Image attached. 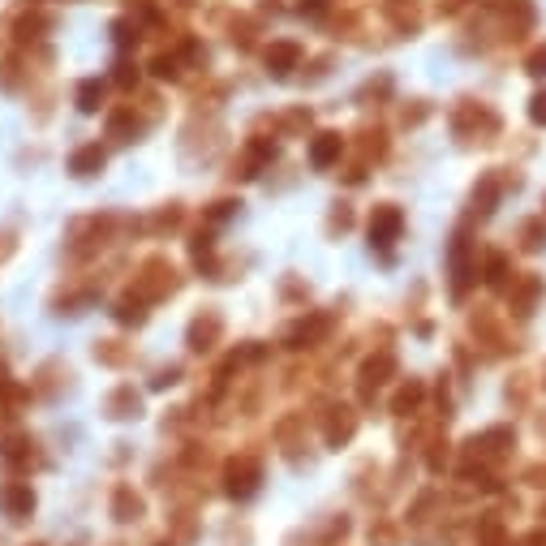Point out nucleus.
Listing matches in <instances>:
<instances>
[{
	"label": "nucleus",
	"instance_id": "1",
	"mask_svg": "<svg viewBox=\"0 0 546 546\" xmlns=\"http://www.w3.org/2000/svg\"><path fill=\"white\" fill-rule=\"evenodd\" d=\"M452 129L461 138H478V142H495L499 134V117L486 104H473V99H465L461 108L452 112Z\"/></svg>",
	"mask_w": 546,
	"mask_h": 546
},
{
	"label": "nucleus",
	"instance_id": "2",
	"mask_svg": "<svg viewBox=\"0 0 546 546\" xmlns=\"http://www.w3.org/2000/svg\"><path fill=\"white\" fill-rule=\"evenodd\" d=\"M542 297H546V280L542 276H534V271L512 276V284H508V314H516V319H529V314L538 310Z\"/></svg>",
	"mask_w": 546,
	"mask_h": 546
},
{
	"label": "nucleus",
	"instance_id": "3",
	"mask_svg": "<svg viewBox=\"0 0 546 546\" xmlns=\"http://www.w3.org/2000/svg\"><path fill=\"white\" fill-rule=\"evenodd\" d=\"M508 185H516V181H508L504 172H486V177L473 185V194H469V215H478V220H486L495 207H499V198L508 194Z\"/></svg>",
	"mask_w": 546,
	"mask_h": 546
},
{
	"label": "nucleus",
	"instance_id": "4",
	"mask_svg": "<svg viewBox=\"0 0 546 546\" xmlns=\"http://www.w3.org/2000/svg\"><path fill=\"white\" fill-rule=\"evenodd\" d=\"M400 228H405V215H400V207H375V215H370V241L375 246H396L400 241Z\"/></svg>",
	"mask_w": 546,
	"mask_h": 546
},
{
	"label": "nucleus",
	"instance_id": "5",
	"mask_svg": "<svg viewBox=\"0 0 546 546\" xmlns=\"http://www.w3.org/2000/svg\"><path fill=\"white\" fill-rule=\"evenodd\" d=\"M258 478H263V469H258V461H250V456H241V461L228 465V495L233 499H250L258 491Z\"/></svg>",
	"mask_w": 546,
	"mask_h": 546
},
{
	"label": "nucleus",
	"instance_id": "6",
	"mask_svg": "<svg viewBox=\"0 0 546 546\" xmlns=\"http://www.w3.org/2000/svg\"><path fill=\"white\" fill-rule=\"evenodd\" d=\"M512 276H516V271H512V258L508 254H486V263H482V280L486 284H491V289H504V284H512Z\"/></svg>",
	"mask_w": 546,
	"mask_h": 546
},
{
	"label": "nucleus",
	"instance_id": "7",
	"mask_svg": "<svg viewBox=\"0 0 546 546\" xmlns=\"http://www.w3.org/2000/svg\"><path fill=\"white\" fill-rule=\"evenodd\" d=\"M340 151H344L340 134H319V138H314V147H310V164L314 168H332L340 160Z\"/></svg>",
	"mask_w": 546,
	"mask_h": 546
},
{
	"label": "nucleus",
	"instance_id": "8",
	"mask_svg": "<svg viewBox=\"0 0 546 546\" xmlns=\"http://www.w3.org/2000/svg\"><path fill=\"white\" fill-rule=\"evenodd\" d=\"M297 61H301V48H297V43H271V48H267L271 74H289Z\"/></svg>",
	"mask_w": 546,
	"mask_h": 546
},
{
	"label": "nucleus",
	"instance_id": "9",
	"mask_svg": "<svg viewBox=\"0 0 546 546\" xmlns=\"http://www.w3.org/2000/svg\"><path fill=\"white\" fill-rule=\"evenodd\" d=\"M0 504L9 508L13 521H22V516H31V508H35V495L26 491V486H9V491H0Z\"/></svg>",
	"mask_w": 546,
	"mask_h": 546
},
{
	"label": "nucleus",
	"instance_id": "10",
	"mask_svg": "<svg viewBox=\"0 0 546 546\" xmlns=\"http://www.w3.org/2000/svg\"><path fill=\"white\" fill-rule=\"evenodd\" d=\"M99 168H104V151L99 147H82V151H74V160H69V172H78V177H95Z\"/></svg>",
	"mask_w": 546,
	"mask_h": 546
},
{
	"label": "nucleus",
	"instance_id": "11",
	"mask_svg": "<svg viewBox=\"0 0 546 546\" xmlns=\"http://www.w3.org/2000/svg\"><path fill=\"white\" fill-rule=\"evenodd\" d=\"M516 237H521V250H525V254H538V250L546 246V215H542V220H525Z\"/></svg>",
	"mask_w": 546,
	"mask_h": 546
},
{
	"label": "nucleus",
	"instance_id": "12",
	"mask_svg": "<svg viewBox=\"0 0 546 546\" xmlns=\"http://www.w3.org/2000/svg\"><path fill=\"white\" fill-rule=\"evenodd\" d=\"M215 332H220V319L215 314H207V323L198 319L194 327H190V349L194 353H203V349H211V340H215Z\"/></svg>",
	"mask_w": 546,
	"mask_h": 546
},
{
	"label": "nucleus",
	"instance_id": "13",
	"mask_svg": "<svg viewBox=\"0 0 546 546\" xmlns=\"http://www.w3.org/2000/svg\"><path fill=\"white\" fill-rule=\"evenodd\" d=\"M340 413V418H332V422H327V443H332V448H340V443H349L353 439V413L349 409H336Z\"/></svg>",
	"mask_w": 546,
	"mask_h": 546
},
{
	"label": "nucleus",
	"instance_id": "14",
	"mask_svg": "<svg viewBox=\"0 0 546 546\" xmlns=\"http://www.w3.org/2000/svg\"><path fill=\"white\" fill-rule=\"evenodd\" d=\"M478 538H482V546H508V538H504V521L491 512V516H482L478 521Z\"/></svg>",
	"mask_w": 546,
	"mask_h": 546
},
{
	"label": "nucleus",
	"instance_id": "15",
	"mask_svg": "<svg viewBox=\"0 0 546 546\" xmlns=\"http://www.w3.org/2000/svg\"><path fill=\"white\" fill-rule=\"evenodd\" d=\"M138 512H142V499L129 491V486H121V491H117V521H134Z\"/></svg>",
	"mask_w": 546,
	"mask_h": 546
},
{
	"label": "nucleus",
	"instance_id": "16",
	"mask_svg": "<svg viewBox=\"0 0 546 546\" xmlns=\"http://www.w3.org/2000/svg\"><path fill=\"white\" fill-rule=\"evenodd\" d=\"M392 370H396V362H392V357H387V353H383V357H375V362H370V366L362 370V375H366V387H370V383H375V387H379V383H387V375H392Z\"/></svg>",
	"mask_w": 546,
	"mask_h": 546
},
{
	"label": "nucleus",
	"instance_id": "17",
	"mask_svg": "<svg viewBox=\"0 0 546 546\" xmlns=\"http://www.w3.org/2000/svg\"><path fill=\"white\" fill-rule=\"evenodd\" d=\"M99 99H104V86H99V82H82V86H78V108H82V112H95Z\"/></svg>",
	"mask_w": 546,
	"mask_h": 546
},
{
	"label": "nucleus",
	"instance_id": "18",
	"mask_svg": "<svg viewBox=\"0 0 546 546\" xmlns=\"http://www.w3.org/2000/svg\"><path fill=\"white\" fill-rule=\"evenodd\" d=\"M418 405H422V383L400 387V396H396V413H413Z\"/></svg>",
	"mask_w": 546,
	"mask_h": 546
},
{
	"label": "nucleus",
	"instance_id": "19",
	"mask_svg": "<svg viewBox=\"0 0 546 546\" xmlns=\"http://www.w3.org/2000/svg\"><path fill=\"white\" fill-rule=\"evenodd\" d=\"M117 319H121V323H142V306H138L134 297H125L121 310H117Z\"/></svg>",
	"mask_w": 546,
	"mask_h": 546
},
{
	"label": "nucleus",
	"instance_id": "20",
	"mask_svg": "<svg viewBox=\"0 0 546 546\" xmlns=\"http://www.w3.org/2000/svg\"><path fill=\"white\" fill-rule=\"evenodd\" d=\"M525 69H529V74H534V78H546V43H542V48H538V52H529V61H525Z\"/></svg>",
	"mask_w": 546,
	"mask_h": 546
},
{
	"label": "nucleus",
	"instance_id": "21",
	"mask_svg": "<svg viewBox=\"0 0 546 546\" xmlns=\"http://www.w3.org/2000/svg\"><path fill=\"white\" fill-rule=\"evenodd\" d=\"M529 121H534V125H546V91H538L534 99H529Z\"/></svg>",
	"mask_w": 546,
	"mask_h": 546
},
{
	"label": "nucleus",
	"instance_id": "22",
	"mask_svg": "<svg viewBox=\"0 0 546 546\" xmlns=\"http://www.w3.org/2000/svg\"><path fill=\"white\" fill-rule=\"evenodd\" d=\"M508 546H546V529H534V534H525V538H512Z\"/></svg>",
	"mask_w": 546,
	"mask_h": 546
},
{
	"label": "nucleus",
	"instance_id": "23",
	"mask_svg": "<svg viewBox=\"0 0 546 546\" xmlns=\"http://www.w3.org/2000/svg\"><path fill=\"white\" fill-rule=\"evenodd\" d=\"M525 482L529 486H546V465H529L525 469Z\"/></svg>",
	"mask_w": 546,
	"mask_h": 546
},
{
	"label": "nucleus",
	"instance_id": "24",
	"mask_svg": "<svg viewBox=\"0 0 546 546\" xmlns=\"http://www.w3.org/2000/svg\"><path fill=\"white\" fill-rule=\"evenodd\" d=\"M228 215H233V203H215L211 207V220H228Z\"/></svg>",
	"mask_w": 546,
	"mask_h": 546
},
{
	"label": "nucleus",
	"instance_id": "25",
	"mask_svg": "<svg viewBox=\"0 0 546 546\" xmlns=\"http://www.w3.org/2000/svg\"><path fill=\"white\" fill-rule=\"evenodd\" d=\"M323 5V0H301V9H319Z\"/></svg>",
	"mask_w": 546,
	"mask_h": 546
},
{
	"label": "nucleus",
	"instance_id": "26",
	"mask_svg": "<svg viewBox=\"0 0 546 546\" xmlns=\"http://www.w3.org/2000/svg\"><path fill=\"white\" fill-rule=\"evenodd\" d=\"M542 387H546V366H542Z\"/></svg>",
	"mask_w": 546,
	"mask_h": 546
},
{
	"label": "nucleus",
	"instance_id": "27",
	"mask_svg": "<svg viewBox=\"0 0 546 546\" xmlns=\"http://www.w3.org/2000/svg\"><path fill=\"white\" fill-rule=\"evenodd\" d=\"M452 5H465V0H452Z\"/></svg>",
	"mask_w": 546,
	"mask_h": 546
},
{
	"label": "nucleus",
	"instance_id": "28",
	"mask_svg": "<svg viewBox=\"0 0 546 546\" xmlns=\"http://www.w3.org/2000/svg\"><path fill=\"white\" fill-rule=\"evenodd\" d=\"M160 546H164V542H160Z\"/></svg>",
	"mask_w": 546,
	"mask_h": 546
},
{
	"label": "nucleus",
	"instance_id": "29",
	"mask_svg": "<svg viewBox=\"0 0 546 546\" xmlns=\"http://www.w3.org/2000/svg\"><path fill=\"white\" fill-rule=\"evenodd\" d=\"M542 207H546V203H542Z\"/></svg>",
	"mask_w": 546,
	"mask_h": 546
}]
</instances>
